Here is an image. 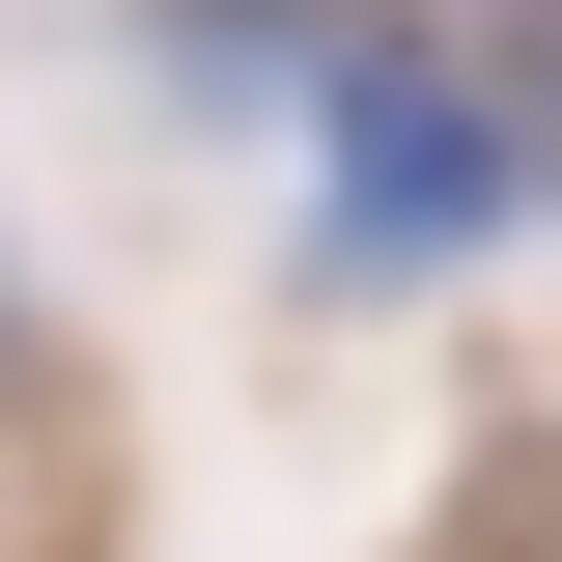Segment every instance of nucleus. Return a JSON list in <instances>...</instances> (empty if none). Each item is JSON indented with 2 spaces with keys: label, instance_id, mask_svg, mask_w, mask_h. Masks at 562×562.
Returning <instances> with one entry per match:
<instances>
[{
  "label": "nucleus",
  "instance_id": "1",
  "mask_svg": "<svg viewBox=\"0 0 562 562\" xmlns=\"http://www.w3.org/2000/svg\"><path fill=\"white\" fill-rule=\"evenodd\" d=\"M310 113H338V254H450V225L535 198V140H506L450 57H366V29H338V57H310Z\"/></svg>",
  "mask_w": 562,
  "mask_h": 562
}]
</instances>
